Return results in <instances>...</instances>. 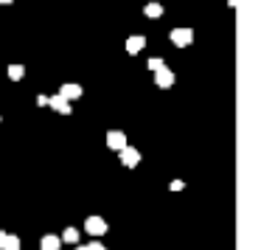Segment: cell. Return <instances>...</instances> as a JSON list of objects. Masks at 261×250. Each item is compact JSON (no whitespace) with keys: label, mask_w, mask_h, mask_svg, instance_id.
Masks as SVG:
<instances>
[{"label":"cell","mask_w":261,"mask_h":250,"mask_svg":"<svg viewBox=\"0 0 261 250\" xmlns=\"http://www.w3.org/2000/svg\"><path fill=\"white\" fill-rule=\"evenodd\" d=\"M107 231H110V222L104 219V216H98V214H90V216L85 219V233H90L93 239L104 236Z\"/></svg>","instance_id":"cell-1"},{"label":"cell","mask_w":261,"mask_h":250,"mask_svg":"<svg viewBox=\"0 0 261 250\" xmlns=\"http://www.w3.org/2000/svg\"><path fill=\"white\" fill-rule=\"evenodd\" d=\"M169 40H171V45H177V48H188L194 42V31L191 29H171Z\"/></svg>","instance_id":"cell-2"},{"label":"cell","mask_w":261,"mask_h":250,"mask_svg":"<svg viewBox=\"0 0 261 250\" xmlns=\"http://www.w3.org/2000/svg\"><path fill=\"white\" fill-rule=\"evenodd\" d=\"M118 160H121V166H126V169H135V166L141 163V152H138L135 146H129V143H126V146L118 152Z\"/></svg>","instance_id":"cell-3"},{"label":"cell","mask_w":261,"mask_h":250,"mask_svg":"<svg viewBox=\"0 0 261 250\" xmlns=\"http://www.w3.org/2000/svg\"><path fill=\"white\" fill-rule=\"evenodd\" d=\"M59 96H62L65 102H76V98L85 96V87L76 85V82H65V85L59 87Z\"/></svg>","instance_id":"cell-4"},{"label":"cell","mask_w":261,"mask_h":250,"mask_svg":"<svg viewBox=\"0 0 261 250\" xmlns=\"http://www.w3.org/2000/svg\"><path fill=\"white\" fill-rule=\"evenodd\" d=\"M124 48H126V54H129V57H138V54H141L143 48H146V37H143V34H132V37H126Z\"/></svg>","instance_id":"cell-5"},{"label":"cell","mask_w":261,"mask_h":250,"mask_svg":"<svg viewBox=\"0 0 261 250\" xmlns=\"http://www.w3.org/2000/svg\"><path fill=\"white\" fill-rule=\"evenodd\" d=\"M104 141H107V146L113 149V152H121V149L126 146V132H121V130H110Z\"/></svg>","instance_id":"cell-6"},{"label":"cell","mask_w":261,"mask_h":250,"mask_svg":"<svg viewBox=\"0 0 261 250\" xmlns=\"http://www.w3.org/2000/svg\"><path fill=\"white\" fill-rule=\"evenodd\" d=\"M174 82H177V76L171 73L169 68H160V70H154V85H158L160 90H169V87L174 85Z\"/></svg>","instance_id":"cell-7"},{"label":"cell","mask_w":261,"mask_h":250,"mask_svg":"<svg viewBox=\"0 0 261 250\" xmlns=\"http://www.w3.org/2000/svg\"><path fill=\"white\" fill-rule=\"evenodd\" d=\"M48 107L57 110V113H62V115H70V113H73V110H70V102H65L59 93H57V96H48Z\"/></svg>","instance_id":"cell-8"},{"label":"cell","mask_w":261,"mask_h":250,"mask_svg":"<svg viewBox=\"0 0 261 250\" xmlns=\"http://www.w3.org/2000/svg\"><path fill=\"white\" fill-rule=\"evenodd\" d=\"M59 247H62L59 233H45V236L40 239V250H59Z\"/></svg>","instance_id":"cell-9"},{"label":"cell","mask_w":261,"mask_h":250,"mask_svg":"<svg viewBox=\"0 0 261 250\" xmlns=\"http://www.w3.org/2000/svg\"><path fill=\"white\" fill-rule=\"evenodd\" d=\"M59 239H62V244H79L82 242V233H79V228H65L62 233H59Z\"/></svg>","instance_id":"cell-10"},{"label":"cell","mask_w":261,"mask_h":250,"mask_svg":"<svg viewBox=\"0 0 261 250\" xmlns=\"http://www.w3.org/2000/svg\"><path fill=\"white\" fill-rule=\"evenodd\" d=\"M143 14H146L149 20H158V17H163V3H158V0H149L146 6H143Z\"/></svg>","instance_id":"cell-11"},{"label":"cell","mask_w":261,"mask_h":250,"mask_svg":"<svg viewBox=\"0 0 261 250\" xmlns=\"http://www.w3.org/2000/svg\"><path fill=\"white\" fill-rule=\"evenodd\" d=\"M6 76H9L12 82H20V79H25V65H20V62L9 65V68H6Z\"/></svg>","instance_id":"cell-12"},{"label":"cell","mask_w":261,"mask_h":250,"mask_svg":"<svg viewBox=\"0 0 261 250\" xmlns=\"http://www.w3.org/2000/svg\"><path fill=\"white\" fill-rule=\"evenodd\" d=\"M3 250H20V236H17V233H6Z\"/></svg>","instance_id":"cell-13"},{"label":"cell","mask_w":261,"mask_h":250,"mask_svg":"<svg viewBox=\"0 0 261 250\" xmlns=\"http://www.w3.org/2000/svg\"><path fill=\"white\" fill-rule=\"evenodd\" d=\"M160 68H166L163 57H149V62H146V70H149V73H154V70H160Z\"/></svg>","instance_id":"cell-14"},{"label":"cell","mask_w":261,"mask_h":250,"mask_svg":"<svg viewBox=\"0 0 261 250\" xmlns=\"http://www.w3.org/2000/svg\"><path fill=\"white\" fill-rule=\"evenodd\" d=\"M182 188H186V183H182V180H171L169 183V191H182Z\"/></svg>","instance_id":"cell-15"},{"label":"cell","mask_w":261,"mask_h":250,"mask_svg":"<svg viewBox=\"0 0 261 250\" xmlns=\"http://www.w3.org/2000/svg\"><path fill=\"white\" fill-rule=\"evenodd\" d=\"M85 250H107V247H104V244L98 242V239H93L90 244H85Z\"/></svg>","instance_id":"cell-16"},{"label":"cell","mask_w":261,"mask_h":250,"mask_svg":"<svg viewBox=\"0 0 261 250\" xmlns=\"http://www.w3.org/2000/svg\"><path fill=\"white\" fill-rule=\"evenodd\" d=\"M37 107H48V96H37Z\"/></svg>","instance_id":"cell-17"},{"label":"cell","mask_w":261,"mask_h":250,"mask_svg":"<svg viewBox=\"0 0 261 250\" xmlns=\"http://www.w3.org/2000/svg\"><path fill=\"white\" fill-rule=\"evenodd\" d=\"M3 242H6V231H0V250H3Z\"/></svg>","instance_id":"cell-18"},{"label":"cell","mask_w":261,"mask_h":250,"mask_svg":"<svg viewBox=\"0 0 261 250\" xmlns=\"http://www.w3.org/2000/svg\"><path fill=\"white\" fill-rule=\"evenodd\" d=\"M9 3H14V0H0V6H9Z\"/></svg>","instance_id":"cell-19"},{"label":"cell","mask_w":261,"mask_h":250,"mask_svg":"<svg viewBox=\"0 0 261 250\" xmlns=\"http://www.w3.org/2000/svg\"><path fill=\"white\" fill-rule=\"evenodd\" d=\"M73 250H85V244H76V247Z\"/></svg>","instance_id":"cell-20"}]
</instances>
